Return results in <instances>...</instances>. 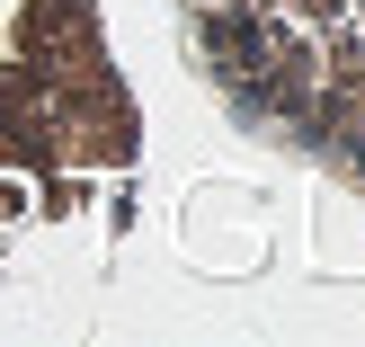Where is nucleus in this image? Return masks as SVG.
<instances>
[{"label":"nucleus","instance_id":"obj_1","mask_svg":"<svg viewBox=\"0 0 365 347\" xmlns=\"http://www.w3.org/2000/svg\"><path fill=\"white\" fill-rule=\"evenodd\" d=\"M178 18L250 134L365 196V0H178Z\"/></svg>","mask_w":365,"mask_h":347}]
</instances>
